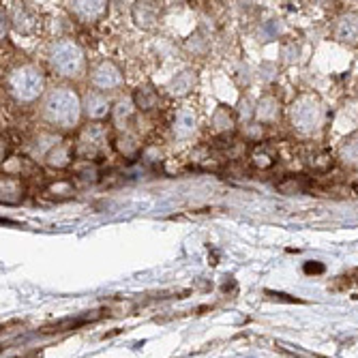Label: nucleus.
Returning a JSON list of instances; mask_svg holds the SVG:
<instances>
[{
    "label": "nucleus",
    "instance_id": "obj_10",
    "mask_svg": "<svg viewBox=\"0 0 358 358\" xmlns=\"http://www.w3.org/2000/svg\"><path fill=\"white\" fill-rule=\"evenodd\" d=\"M339 159L348 168H358V131L350 134L339 146Z\"/></svg>",
    "mask_w": 358,
    "mask_h": 358
},
{
    "label": "nucleus",
    "instance_id": "obj_16",
    "mask_svg": "<svg viewBox=\"0 0 358 358\" xmlns=\"http://www.w3.org/2000/svg\"><path fill=\"white\" fill-rule=\"evenodd\" d=\"M134 17L140 26L152 28V22H157V11H155L152 3H138L134 7Z\"/></svg>",
    "mask_w": 358,
    "mask_h": 358
},
{
    "label": "nucleus",
    "instance_id": "obj_18",
    "mask_svg": "<svg viewBox=\"0 0 358 358\" xmlns=\"http://www.w3.org/2000/svg\"><path fill=\"white\" fill-rule=\"evenodd\" d=\"M307 164H309L315 172H327V170L333 166V157H331L329 152L320 150V152H315V155H311V157H309Z\"/></svg>",
    "mask_w": 358,
    "mask_h": 358
},
{
    "label": "nucleus",
    "instance_id": "obj_15",
    "mask_svg": "<svg viewBox=\"0 0 358 358\" xmlns=\"http://www.w3.org/2000/svg\"><path fill=\"white\" fill-rule=\"evenodd\" d=\"M134 101H136V108H140V110H152V108H157V103H159V94H157L155 88L144 86V88H140V90L136 92Z\"/></svg>",
    "mask_w": 358,
    "mask_h": 358
},
{
    "label": "nucleus",
    "instance_id": "obj_13",
    "mask_svg": "<svg viewBox=\"0 0 358 358\" xmlns=\"http://www.w3.org/2000/svg\"><path fill=\"white\" fill-rule=\"evenodd\" d=\"M281 110H279V103L273 99V96H264L262 101H259L257 110H255V116L259 122H275L279 118Z\"/></svg>",
    "mask_w": 358,
    "mask_h": 358
},
{
    "label": "nucleus",
    "instance_id": "obj_12",
    "mask_svg": "<svg viewBox=\"0 0 358 358\" xmlns=\"http://www.w3.org/2000/svg\"><path fill=\"white\" fill-rule=\"evenodd\" d=\"M45 159H48V164L54 168H67L71 164V146L60 142L45 155Z\"/></svg>",
    "mask_w": 358,
    "mask_h": 358
},
{
    "label": "nucleus",
    "instance_id": "obj_8",
    "mask_svg": "<svg viewBox=\"0 0 358 358\" xmlns=\"http://www.w3.org/2000/svg\"><path fill=\"white\" fill-rule=\"evenodd\" d=\"M84 112L92 120H101L110 114V101L108 96L99 90H90L84 99Z\"/></svg>",
    "mask_w": 358,
    "mask_h": 358
},
{
    "label": "nucleus",
    "instance_id": "obj_14",
    "mask_svg": "<svg viewBox=\"0 0 358 358\" xmlns=\"http://www.w3.org/2000/svg\"><path fill=\"white\" fill-rule=\"evenodd\" d=\"M174 131L180 138H187L195 131V116L189 110H180L176 120H174Z\"/></svg>",
    "mask_w": 358,
    "mask_h": 358
},
{
    "label": "nucleus",
    "instance_id": "obj_6",
    "mask_svg": "<svg viewBox=\"0 0 358 358\" xmlns=\"http://www.w3.org/2000/svg\"><path fill=\"white\" fill-rule=\"evenodd\" d=\"M90 82H92V86L99 90V92H110V90H118V88H122V84H124V78H122V73L118 71V67L114 62H101V64H96V67L92 69V73H90Z\"/></svg>",
    "mask_w": 358,
    "mask_h": 358
},
{
    "label": "nucleus",
    "instance_id": "obj_1",
    "mask_svg": "<svg viewBox=\"0 0 358 358\" xmlns=\"http://www.w3.org/2000/svg\"><path fill=\"white\" fill-rule=\"evenodd\" d=\"M80 99L71 88H54L43 101V118L60 129H71L80 120Z\"/></svg>",
    "mask_w": 358,
    "mask_h": 358
},
{
    "label": "nucleus",
    "instance_id": "obj_2",
    "mask_svg": "<svg viewBox=\"0 0 358 358\" xmlns=\"http://www.w3.org/2000/svg\"><path fill=\"white\" fill-rule=\"evenodd\" d=\"M289 118H292V127H294L299 134L311 136L322 127L324 108L315 94H301L294 101V106H292Z\"/></svg>",
    "mask_w": 358,
    "mask_h": 358
},
{
    "label": "nucleus",
    "instance_id": "obj_17",
    "mask_svg": "<svg viewBox=\"0 0 358 358\" xmlns=\"http://www.w3.org/2000/svg\"><path fill=\"white\" fill-rule=\"evenodd\" d=\"M251 159H253V164L257 168H271L275 164V152L266 146V144H259L253 148L251 152Z\"/></svg>",
    "mask_w": 358,
    "mask_h": 358
},
{
    "label": "nucleus",
    "instance_id": "obj_9",
    "mask_svg": "<svg viewBox=\"0 0 358 358\" xmlns=\"http://www.w3.org/2000/svg\"><path fill=\"white\" fill-rule=\"evenodd\" d=\"M71 11L78 20L90 24L94 20H99L106 13V3H73Z\"/></svg>",
    "mask_w": 358,
    "mask_h": 358
},
{
    "label": "nucleus",
    "instance_id": "obj_5",
    "mask_svg": "<svg viewBox=\"0 0 358 358\" xmlns=\"http://www.w3.org/2000/svg\"><path fill=\"white\" fill-rule=\"evenodd\" d=\"M108 144V131L101 127V122H92L88 127L82 129V134L78 138V144H76V150L82 159H96L99 152H103Z\"/></svg>",
    "mask_w": 358,
    "mask_h": 358
},
{
    "label": "nucleus",
    "instance_id": "obj_7",
    "mask_svg": "<svg viewBox=\"0 0 358 358\" xmlns=\"http://www.w3.org/2000/svg\"><path fill=\"white\" fill-rule=\"evenodd\" d=\"M333 35L339 43L356 48L358 45V13H343L335 22Z\"/></svg>",
    "mask_w": 358,
    "mask_h": 358
},
{
    "label": "nucleus",
    "instance_id": "obj_4",
    "mask_svg": "<svg viewBox=\"0 0 358 358\" xmlns=\"http://www.w3.org/2000/svg\"><path fill=\"white\" fill-rule=\"evenodd\" d=\"M52 69L62 78H80L84 73V54L73 41H58L50 52Z\"/></svg>",
    "mask_w": 358,
    "mask_h": 358
},
{
    "label": "nucleus",
    "instance_id": "obj_3",
    "mask_svg": "<svg viewBox=\"0 0 358 358\" xmlns=\"http://www.w3.org/2000/svg\"><path fill=\"white\" fill-rule=\"evenodd\" d=\"M9 92L15 96L17 101L30 103L39 99V94L43 92V76L37 67L32 64H24V67L15 69L9 80H7Z\"/></svg>",
    "mask_w": 358,
    "mask_h": 358
},
{
    "label": "nucleus",
    "instance_id": "obj_19",
    "mask_svg": "<svg viewBox=\"0 0 358 358\" xmlns=\"http://www.w3.org/2000/svg\"><path fill=\"white\" fill-rule=\"evenodd\" d=\"M191 78V73L189 71H185V73H180L174 82H172V92H178V94H185V92H189L191 90V86H193V80L191 82H185V80H189Z\"/></svg>",
    "mask_w": 358,
    "mask_h": 358
},
{
    "label": "nucleus",
    "instance_id": "obj_20",
    "mask_svg": "<svg viewBox=\"0 0 358 358\" xmlns=\"http://www.w3.org/2000/svg\"><path fill=\"white\" fill-rule=\"evenodd\" d=\"M354 191H358V185H356V187H354Z\"/></svg>",
    "mask_w": 358,
    "mask_h": 358
},
{
    "label": "nucleus",
    "instance_id": "obj_11",
    "mask_svg": "<svg viewBox=\"0 0 358 358\" xmlns=\"http://www.w3.org/2000/svg\"><path fill=\"white\" fill-rule=\"evenodd\" d=\"M24 198V185L15 176L3 178V202L5 204H17Z\"/></svg>",
    "mask_w": 358,
    "mask_h": 358
}]
</instances>
